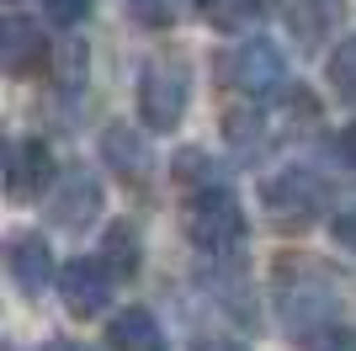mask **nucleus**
Returning a JSON list of instances; mask_svg holds the SVG:
<instances>
[{
  "mask_svg": "<svg viewBox=\"0 0 356 351\" xmlns=\"http://www.w3.org/2000/svg\"><path fill=\"white\" fill-rule=\"evenodd\" d=\"M192 6H197V0H128V16L144 22V27H176Z\"/></svg>",
  "mask_w": 356,
  "mask_h": 351,
  "instance_id": "2eb2a0df",
  "label": "nucleus"
},
{
  "mask_svg": "<svg viewBox=\"0 0 356 351\" xmlns=\"http://www.w3.org/2000/svg\"><path fill=\"white\" fill-rule=\"evenodd\" d=\"M330 91L341 96V102H356V38H341V43L330 48Z\"/></svg>",
  "mask_w": 356,
  "mask_h": 351,
  "instance_id": "4468645a",
  "label": "nucleus"
},
{
  "mask_svg": "<svg viewBox=\"0 0 356 351\" xmlns=\"http://www.w3.org/2000/svg\"><path fill=\"white\" fill-rule=\"evenodd\" d=\"M223 80H229L239 96L261 102V96H271V91L287 86V58H282V48L271 43V38H250V43H239L234 54L223 58Z\"/></svg>",
  "mask_w": 356,
  "mask_h": 351,
  "instance_id": "20e7f679",
  "label": "nucleus"
},
{
  "mask_svg": "<svg viewBox=\"0 0 356 351\" xmlns=\"http://www.w3.org/2000/svg\"><path fill=\"white\" fill-rule=\"evenodd\" d=\"M261 208H266V219H277L282 229H303V224L319 219V208H325V181L303 165H287L277 171L261 187Z\"/></svg>",
  "mask_w": 356,
  "mask_h": 351,
  "instance_id": "7ed1b4c3",
  "label": "nucleus"
},
{
  "mask_svg": "<svg viewBox=\"0 0 356 351\" xmlns=\"http://www.w3.org/2000/svg\"><path fill=\"white\" fill-rule=\"evenodd\" d=\"M112 272H106L96 256H80V261H70L59 272V298L64 309H70L74 320H90V314H102L106 304H112Z\"/></svg>",
  "mask_w": 356,
  "mask_h": 351,
  "instance_id": "423d86ee",
  "label": "nucleus"
},
{
  "mask_svg": "<svg viewBox=\"0 0 356 351\" xmlns=\"http://www.w3.org/2000/svg\"><path fill=\"white\" fill-rule=\"evenodd\" d=\"M197 11H202L208 27L239 32V27H250L255 16H261V0H197Z\"/></svg>",
  "mask_w": 356,
  "mask_h": 351,
  "instance_id": "ddd939ff",
  "label": "nucleus"
},
{
  "mask_svg": "<svg viewBox=\"0 0 356 351\" xmlns=\"http://www.w3.org/2000/svg\"><path fill=\"white\" fill-rule=\"evenodd\" d=\"M335 240H341L346 250H356V208H346V213H335Z\"/></svg>",
  "mask_w": 356,
  "mask_h": 351,
  "instance_id": "a211bd4d",
  "label": "nucleus"
},
{
  "mask_svg": "<svg viewBox=\"0 0 356 351\" xmlns=\"http://www.w3.org/2000/svg\"><path fill=\"white\" fill-rule=\"evenodd\" d=\"M96 261L112 272L118 282H128L144 266V240H138V229L128 219H118V224H106V234H102V250H96Z\"/></svg>",
  "mask_w": 356,
  "mask_h": 351,
  "instance_id": "f8f14e48",
  "label": "nucleus"
},
{
  "mask_svg": "<svg viewBox=\"0 0 356 351\" xmlns=\"http://www.w3.org/2000/svg\"><path fill=\"white\" fill-rule=\"evenodd\" d=\"M48 213H54V224H64V229H86L96 213H102V181L86 171H70L54 187V197H48Z\"/></svg>",
  "mask_w": 356,
  "mask_h": 351,
  "instance_id": "6e6552de",
  "label": "nucleus"
},
{
  "mask_svg": "<svg viewBox=\"0 0 356 351\" xmlns=\"http://www.w3.org/2000/svg\"><path fill=\"white\" fill-rule=\"evenodd\" d=\"M43 11H48L54 27H80L90 16V0H43Z\"/></svg>",
  "mask_w": 356,
  "mask_h": 351,
  "instance_id": "f3484780",
  "label": "nucleus"
},
{
  "mask_svg": "<svg viewBox=\"0 0 356 351\" xmlns=\"http://www.w3.org/2000/svg\"><path fill=\"white\" fill-rule=\"evenodd\" d=\"M181 234L192 240L197 256L223 261V256H234L239 240H245V208H239V197L223 187V181H202V187H192V197L181 203Z\"/></svg>",
  "mask_w": 356,
  "mask_h": 351,
  "instance_id": "f257e3e1",
  "label": "nucleus"
},
{
  "mask_svg": "<svg viewBox=\"0 0 356 351\" xmlns=\"http://www.w3.org/2000/svg\"><path fill=\"white\" fill-rule=\"evenodd\" d=\"M6 266H11V282L27 298H43L48 288H59V272L64 266H54V250H48L43 234H11V250H6Z\"/></svg>",
  "mask_w": 356,
  "mask_h": 351,
  "instance_id": "0eeeda50",
  "label": "nucleus"
},
{
  "mask_svg": "<svg viewBox=\"0 0 356 351\" xmlns=\"http://www.w3.org/2000/svg\"><path fill=\"white\" fill-rule=\"evenodd\" d=\"M106 346L112 351H165V330L149 309H118L106 325Z\"/></svg>",
  "mask_w": 356,
  "mask_h": 351,
  "instance_id": "9d476101",
  "label": "nucleus"
},
{
  "mask_svg": "<svg viewBox=\"0 0 356 351\" xmlns=\"http://www.w3.org/2000/svg\"><path fill=\"white\" fill-rule=\"evenodd\" d=\"M186 102H192V70L186 58H149L144 75H138V123L149 133H176L181 117H186Z\"/></svg>",
  "mask_w": 356,
  "mask_h": 351,
  "instance_id": "f03ea898",
  "label": "nucleus"
},
{
  "mask_svg": "<svg viewBox=\"0 0 356 351\" xmlns=\"http://www.w3.org/2000/svg\"><path fill=\"white\" fill-rule=\"evenodd\" d=\"M43 58H48L43 27H32L22 16L0 22V64H6V75H32V70H43Z\"/></svg>",
  "mask_w": 356,
  "mask_h": 351,
  "instance_id": "1a4fd4ad",
  "label": "nucleus"
},
{
  "mask_svg": "<svg viewBox=\"0 0 356 351\" xmlns=\"http://www.w3.org/2000/svg\"><path fill=\"white\" fill-rule=\"evenodd\" d=\"M43 351H90V346H80V341H48Z\"/></svg>",
  "mask_w": 356,
  "mask_h": 351,
  "instance_id": "412c9836",
  "label": "nucleus"
},
{
  "mask_svg": "<svg viewBox=\"0 0 356 351\" xmlns=\"http://www.w3.org/2000/svg\"><path fill=\"white\" fill-rule=\"evenodd\" d=\"M102 155H106V165H112L122 181H144V176H149L144 133L128 128V123H112V128H102Z\"/></svg>",
  "mask_w": 356,
  "mask_h": 351,
  "instance_id": "9b49d317",
  "label": "nucleus"
},
{
  "mask_svg": "<svg viewBox=\"0 0 356 351\" xmlns=\"http://www.w3.org/2000/svg\"><path fill=\"white\" fill-rule=\"evenodd\" d=\"M335 149H341V160H346V165H356V123L341 133V139H335Z\"/></svg>",
  "mask_w": 356,
  "mask_h": 351,
  "instance_id": "6ab92c4d",
  "label": "nucleus"
},
{
  "mask_svg": "<svg viewBox=\"0 0 356 351\" xmlns=\"http://www.w3.org/2000/svg\"><path fill=\"white\" fill-rule=\"evenodd\" d=\"M6 192L11 203H32L54 192V149L43 139H16L6 149Z\"/></svg>",
  "mask_w": 356,
  "mask_h": 351,
  "instance_id": "39448f33",
  "label": "nucleus"
},
{
  "mask_svg": "<svg viewBox=\"0 0 356 351\" xmlns=\"http://www.w3.org/2000/svg\"><path fill=\"white\" fill-rule=\"evenodd\" d=\"M303 351H356V330L351 325H325V330H314L309 341H303Z\"/></svg>",
  "mask_w": 356,
  "mask_h": 351,
  "instance_id": "dca6fc26",
  "label": "nucleus"
},
{
  "mask_svg": "<svg viewBox=\"0 0 356 351\" xmlns=\"http://www.w3.org/2000/svg\"><path fill=\"white\" fill-rule=\"evenodd\" d=\"M197 351H245V346H234V341H223V336H213V341H197Z\"/></svg>",
  "mask_w": 356,
  "mask_h": 351,
  "instance_id": "aec40b11",
  "label": "nucleus"
}]
</instances>
